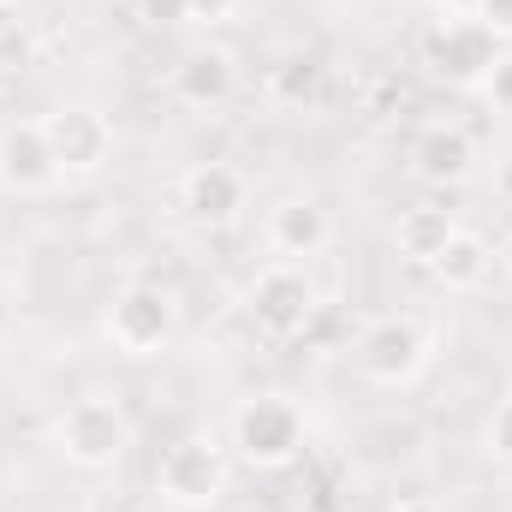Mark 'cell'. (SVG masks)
Returning <instances> with one entry per match:
<instances>
[{
    "mask_svg": "<svg viewBox=\"0 0 512 512\" xmlns=\"http://www.w3.org/2000/svg\"><path fill=\"white\" fill-rule=\"evenodd\" d=\"M131 447V417L114 393H78L60 417H54V453L72 471H114Z\"/></svg>",
    "mask_w": 512,
    "mask_h": 512,
    "instance_id": "cell-1",
    "label": "cell"
},
{
    "mask_svg": "<svg viewBox=\"0 0 512 512\" xmlns=\"http://www.w3.org/2000/svg\"><path fill=\"white\" fill-rule=\"evenodd\" d=\"M304 411H298V399H286V393H256L245 399L239 411H233V423H227V441H233V453L251 465V471H280V465H292L298 453H304Z\"/></svg>",
    "mask_w": 512,
    "mask_h": 512,
    "instance_id": "cell-2",
    "label": "cell"
},
{
    "mask_svg": "<svg viewBox=\"0 0 512 512\" xmlns=\"http://www.w3.org/2000/svg\"><path fill=\"white\" fill-rule=\"evenodd\" d=\"M102 328H108V340H114L120 358H155L179 334V298L167 286H155V280H131V286L114 292Z\"/></svg>",
    "mask_w": 512,
    "mask_h": 512,
    "instance_id": "cell-3",
    "label": "cell"
},
{
    "mask_svg": "<svg viewBox=\"0 0 512 512\" xmlns=\"http://www.w3.org/2000/svg\"><path fill=\"white\" fill-rule=\"evenodd\" d=\"M245 316L262 340L292 346L304 340V328L316 322V280L298 262H274L268 274H256V286L245 292Z\"/></svg>",
    "mask_w": 512,
    "mask_h": 512,
    "instance_id": "cell-4",
    "label": "cell"
},
{
    "mask_svg": "<svg viewBox=\"0 0 512 512\" xmlns=\"http://www.w3.org/2000/svg\"><path fill=\"white\" fill-rule=\"evenodd\" d=\"M155 495L179 512H203L227 495V453L209 435H185L155 465Z\"/></svg>",
    "mask_w": 512,
    "mask_h": 512,
    "instance_id": "cell-5",
    "label": "cell"
},
{
    "mask_svg": "<svg viewBox=\"0 0 512 512\" xmlns=\"http://www.w3.org/2000/svg\"><path fill=\"white\" fill-rule=\"evenodd\" d=\"M352 364L358 376L376 387H411L423 370H429V340L411 316H376L358 346H352Z\"/></svg>",
    "mask_w": 512,
    "mask_h": 512,
    "instance_id": "cell-6",
    "label": "cell"
},
{
    "mask_svg": "<svg viewBox=\"0 0 512 512\" xmlns=\"http://www.w3.org/2000/svg\"><path fill=\"white\" fill-rule=\"evenodd\" d=\"M501 54H507V48H501L477 18H441V24L423 36V66H429L441 84H453V90H483Z\"/></svg>",
    "mask_w": 512,
    "mask_h": 512,
    "instance_id": "cell-7",
    "label": "cell"
},
{
    "mask_svg": "<svg viewBox=\"0 0 512 512\" xmlns=\"http://www.w3.org/2000/svg\"><path fill=\"white\" fill-rule=\"evenodd\" d=\"M42 126H48L54 161H60L66 179H90V173H102L114 161V120L102 108H90V102H66Z\"/></svg>",
    "mask_w": 512,
    "mask_h": 512,
    "instance_id": "cell-8",
    "label": "cell"
},
{
    "mask_svg": "<svg viewBox=\"0 0 512 512\" xmlns=\"http://www.w3.org/2000/svg\"><path fill=\"white\" fill-rule=\"evenodd\" d=\"M60 161L42 120H6L0 126V191L12 197H48L60 185Z\"/></svg>",
    "mask_w": 512,
    "mask_h": 512,
    "instance_id": "cell-9",
    "label": "cell"
},
{
    "mask_svg": "<svg viewBox=\"0 0 512 512\" xmlns=\"http://www.w3.org/2000/svg\"><path fill=\"white\" fill-rule=\"evenodd\" d=\"M167 90H173L179 108L215 114V108H227V102L239 96V60H233L227 48H215V42H197V48H185L179 66L167 72Z\"/></svg>",
    "mask_w": 512,
    "mask_h": 512,
    "instance_id": "cell-10",
    "label": "cell"
},
{
    "mask_svg": "<svg viewBox=\"0 0 512 512\" xmlns=\"http://www.w3.org/2000/svg\"><path fill=\"white\" fill-rule=\"evenodd\" d=\"M245 203H251V185H245V173L227 167V161H203V167H191V173L179 179V209H185L191 227L221 233V227H233V221L245 215Z\"/></svg>",
    "mask_w": 512,
    "mask_h": 512,
    "instance_id": "cell-11",
    "label": "cell"
},
{
    "mask_svg": "<svg viewBox=\"0 0 512 512\" xmlns=\"http://www.w3.org/2000/svg\"><path fill=\"white\" fill-rule=\"evenodd\" d=\"M268 251L286 256V262H304V256H322L328 251V239H334V221H328V209L316 203V197H280L274 209H268Z\"/></svg>",
    "mask_w": 512,
    "mask_h": 512,
    "instance_id": "cell-12",
    "label": "cell"
},
{
    "mask_svg": "<svg viewBox=\"0 0 512 512\" xmlns=\"http://www.w3.org/2000/svg\"><path fill=\"white\" fill-rule=\"evenodd\" d=\"M471 167H477V143L459 126H429L417 137V149H411V173L423 185H465Z\"/></svg>",
    "mask_w": 512,
    "mask_h": 512,
    "instance_id": "cell-13",
    "label": "cell"
},
{
    "mask_svg": "<svg viewBox=\"0 0 512 512\" xmlns=\"http://www.w3.org/2000/svg\"><path fill=\"white\" fill-rule=\"evenodd\" d=\"M453 233H459V221H453L441 203H411V209H399V221H393V251L405 256V262H417V268H429L435 256L447 251Z\"/></svg>",
    "mask_w": 512,
    "mask_h": 512,
    "instance_id": "cell-14",
    "label": "cell"
},
{
    "mask_svg": "<svg viewBox=\"0 0 512 512\" xmlns=\"http://www.w3.org/2000/svg\"><path fill=\"white\" fill-rule=\"evenodd\" d=\"M495 268H501V262H495V245H489L483 233H465V227L447 239V251L429 262V274H435L447 292H483Z\"/></svg>",
    "mask_w": 512,
    "mask_h": 512,
    "instance_id": "cell-15",
    "label": "cell"
},
{
    "mask_svg": "<svg viewBox=\"0 0 512 512\" xmlns=\"http://www.w3.org/2000/svg\"><path fill=\"white\" fill-rule=\"evenodd\" d=\"M483 441H489V453L512 465V393L507 399H495V411H489V429H483Z\"/></svg>",
    "mask_w": 512,
    "mask_h": 512,
    "instance_id": "cell-16",
    "label": "cell"
},
{
    "mask_svg": "<svg viewBox=\"0 0 512 512\" xmlns=\"http://www.w3.org/2000/svg\"><path fill=\"white\" fill-rule=\"evenodd\" d=\"M137 18L149 30H173V24H191V0H137Z\"/></svg>",
    "mask_w": 512,
    "mask_h": 512,
    "instance_id": "cell-17",
    "label": "cell"
},
{
    "mask_svg": "<svg viewBox=\"0 0 512 512\" xmlns=\"http://www.w3.org/2000/svg\"><path fill=\"white\" fill-rule=\"evenodd\" d=\"M471 18H477L501 48L512 42V0H477V12H471Z\"/></svg>",
    "mask_w": 512,
    "mask_h": 512,
    "instance_id": "cell-18",
    "label": "cell"
},
{
    "mask_svg": "<svg viewBox=\"0 0 512 512\" xmlns=\"http://www.w3.org/2000/svg\"><path fill=\"white\" fill-rule=\"evenodd\" d=\"M483 96H489V102H495L501 114H512V54H501V60H495V72H489Z\"/></svg>",
    "mask_w": 512,
    "mask_h": 512,
    "instance_id": "cell-19",
    "label": "cell"
},
{
    "mask_svg": "<svg viewBox=\"0 0 512 512\" xmlns=\"http://www.w3.org/2000/svg\"><path fill=\"white\" fill-rule=\"evenodd\" d=\"M239 6L245 0H191V24H227L239 18Z\"/></svg>",
    "mask_w": 512,
    "mask_h": 512,
    "instance_id": "cell-20",
    "label": "cell"
},
{
    "mask_svg": "<svg viewBox=\"0 0 512 512\" xmlns=\"http://www.w3.org/2000/svg\"><path fill=\"white\" fill-rule=\"evenodd\" d=\"M435 6H441L447 18H471V12H477V0H435Z\"/></svg>",
    "mask_w": 512,
    "mask_h": 512,
    "instance_id": "cell-21",
    "label": "cell"
},
{
    "mask_svg": "<svg viewBox=\"0 0 512 512\" xmlns=\"http://www.w3.org/2000/svg\"><path fill=\"white\" fill-rule=\"evenodd\" d=\"M495 262H501V268H507V274H512V227H507V233H501V245H495Z\"/></svg>",
    "mask_w": 512,
    "mask_h": 512,
    "instance_id": "cell-22",
    "label": "cell"
},
{
    "mask_svg": "<svg viewBox=\"0 0 512 512\" xmlns=\"http://www.w3.org/2000/svg\"><path fill=\"white\" fill-rule=\"evenodd\" d=\"M387 512H441L435 501H399V507H387Z\"/></svg>",
    "mask_w": 512,
    "mask_h": 512,
    "instance_id": "cell-23",
    "label": "cell"
},
{
    "mask_svg": "<svg viewBox=\"0 0 512 512\" xmlns=\"http://www.w3.org/2000/svg\"><path fill=\"white\" fill-rule=\"evenodd\" d=\"M495 185H501V197H507V203H512V161H507V167H501V179H495Z\"/></svg>",
    "mask_w": 512,
    "mask_h": 512,
    "instance_id": "cell-24",
    "label": "cell"
},
{
    "mask_svg": "<svg viewBox=\"0 0 512 512\" xmlns=\"http://www.w3.org/2000/svg\"><path fill=\"white\" fill-rule=\"evenodd\" d=\"M0 90H6V72H0Z\"/></svg>",
    "mask_w": 512,
    "mask_h": 512,
    "instance_id": "cell-25",
    "label": "cell"
},
{
    "mask_svg": "<svg viewBox=\"0 0 512 512\" xmlns=\"http://www.w3.org/2000/svg\"><path fill=\"white\" fill-rule=\"evenodd\" d=\"M0 6H18V0H0Z\"/></svg>",
    "mask_w": 512,
    "mask_h": 512,
    "instance_id": "cell-26",
    "label": "cell"
}]
</instances>
